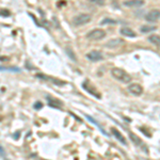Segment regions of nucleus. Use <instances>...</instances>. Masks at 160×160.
<instances>
[{
    "label": "nucleus",
    "instance_id": "obj_22",
    "mask_svg": "<svg viewBox=\"0 0 160 160\" xmlns=\"http://www.w3.org/2000/svg\"><path fill=\"white\" fill-rule=\"evenodd\" d=\"M0 149H1V158L2 159H3L4 158V157H6V155H4V149H3V148H2V146H1V148H0Z\"/></svg>",
    "mask_w": 160,
    "mask_h": 160
},
{
    "label": "nucleus",
    "instance_id": "obj_21",
    "mask_svg": "<svg viewBox=\"0 0 160 160\" xmlns=\"http://www.w3.org/2000/svg\"><path fill=\"white\" fill-rule=\"evenodd\" d=\"M1 15H2V16L8 17V16L10 15V12H9V11H7V10H6V11H4V10H1Z\"/></svg>",
    "mask_w": 160,
    "mask_h": 160
},
{
    "label": "nucleus",
    "instance_id": "obj_11",
    "mask_svg": "<svg viewBox=\"0 0 160 160\" xmlns=\"http://www.w3.org/2000/svg\"><path fill=\"white\" fill-rule=\"evenodd\" d=\"M110 130H111V133H112L113 137H114L117 140H118V141L121 142V143L124 144V145H127V142H126L125 137H124L122 133H121L120 131L117 129V128H115V127H111Z\"/></svg>",
    "mask_w": 160,
    "mask_h": 160
},
{
    "label": "nucleus",
    "instance_id": "obj_18",
    "mask_svg": "<svg viewBox=\"0 0 160 160\" xmlns=\"http://www.w3.org/2000/svg\"><path fill=\"white\" fill-rule=\"evenodd\" d=\"M86 118H88V120H89V121H91V122H92L93 124H95V125H96V126H97V127H98V128H99V129H100V130H102V132H104V133H105V135H106V132H105V131H104V130H102V127H100V125H99V124H98V123H97V122H96V121H95V120H94V118H93L92 117H90V115H86Z\"/></svg>",
    "mask_w": 160,
    "mask_h": 160
},
{
    "label": "nucleus",
    "instance_id": "obj_9",
    "mask_svg": "<svg viewBox=\"0 0 160 160\" xmlns=\"http://www.w3.org/2000/svg\"><path fill=\"white\" fill-rule=\"evenodd\" d=\"M145 3L144 0H126L123 2V4L127 8H140Z\"/></svg>",
    "mask_w": 160,
    "mask_h": 160
},
{
    "label": "nucleus",
    "instance_id": "obj_17",
    "mask_svg": "<svg viewBox=\"0 0 160 160\" xmlns=\"http://www.w3.org/2000/svg\"><path fill=\"white\" fill-rule=\"evenodd\" d=\"M65 52H66V55L69 57V59H72V60H73L74 62L77 61V58H76V56H75V52H74L73 50H72L71 47H66L65 48Z\"/></svg>",
    "mask_w": 160,
    "mask_h": 160
},
{
    "label": "nucleus",
    "instance_id": "obj_15",
    "mask_svg": "<svg viewBox=\"0 0 160 160\" xmlns=\"http://www.w3.org/2000/svg\"><path fill=\"white\" fill-rule=\"evenodd\" d=\"M157 29L156 26H141L140 27V31L142 33H148V32H152V31H155Z\"/></svg>",
    "mask_w": 160,
    "mask_h": 160
},
{
    "label": "nucleus",
    "instance_id": "obj_1",
    "mask_svg": "<svg viewBox=\"0 0 160 160\" xmlns=\"http://www.w3.org/2000/svg\"><path fill=\"white\" fill-rule=\"evenodd\" d=\"M111 76H112L115 80L122 82V83H129V82H131L130 75L122 68H113L111 69Z\"/></svg>",
    "mask_w": 160,
    "mask_h": 160
},
{
    "label": "nucleus",
    "instance_id": "obj_3",
    "mask_svg": "<svg viewBox=\"0 0 160 160\" xmlns=\"http://www.w3.org/2000/svg\"><path fill=\"white\" fill-rule=\"evenodd\" d=\"M106 37V31L102 29H93L87 34V38L91 41H100Z\"/></svg>",
    "mask_w": 160,
    "mask_h": 160
},
{
    "label": "nucleus",
    "instance_id": "obj_13",
    "mask_svg": "<svg viewBox=\"0 0 160 160\" xmlns=\"http://www.w3.org/2000/svg\"><path fill=\"white\" fill-rule=\"evenodd\" d=\"M38 78H43V79H46V80H50L52 81L53 84H57V86H65V81H60V80H57V79H53L51 77H47V76H44V75H37Z\"/></svg>",
    "mask_w": 160,
    "mask_h": 160
},
{
    "label": "nucleus",
    "instance_id": "obj_20",
    "mask_svg": "<svg viewBox=\"0 0 160 160\" xmlns=\"http://www.w3.org/2000/svg\"><path fill=\"white\" fill-rule=\"evenodd\" d=\"M33 107H34V109H37V110L38 109H41V108L43 107V104L41 102H37L34 105H33Z\"/></svg>",
    "mask_w": 160,
    "mask_h": 160
},
{
    "label": "nucleus",
    "instance_id": "obj_2",
    "mask_svg": "<svg viewBox=\"0 0 160 160\" xmlns=\"http://www.w3.org/2000/svg\"><path fill=\"white\" fill-rule=\"evenodd\" d=\"M92 19V16L89 14H86V13H81V14H78L73 18V25L74 26H84L87 25L88 22H90Z\"/></svg>",
    "mask_w": 160,
    "mask_h": 160
},
{
    "label": "nucleus",
    "instance_id": "obj_8",
    "mask_svg": "<svg viewBox=\"0 0 160 160\" xmlns=\"http://www.w3.org/2000/svg\"><path fill=\"white\" fill-rule=\"evenodd\" d=\"M160 18V10L158 9H154L152 11H149L145 16V19L148 22H155Z\"/></svg>",
    "mask_w": 160,
    "mask_h": 160
},
{
    "label": "nucleus",
    "instance_id": "obj_7",
    "mask_svg": "<svg viewBox=\"0 0 160 160\" xmlns=\"http://www.w3.org/2000/svg\"><path fill=\"white\" fill-rule=\"evenodd\" d=\"M82 88H83V89L86 90V91H87L88 93H90V94H92L94 97H96V98H98V99H99L100 97H102V95L99 94V92L97 91V90L95 89V88L93 87L92 84L90 83V82L84 81V82H83V84H82Z\"/></svg>",
    "mask_w": 160,
    "mask_h": 160
},
{
    "label": "nucleus",
    "instance_id": "obj_16",
    "mask_svg": "<svg viewBox=\"0 0 160 160\" xmlns=\"http://www.w3.org/2000/svg\"><path fill=\"white\" fill-rule=\"evenodd\" d=\"M148 41L151 43H153L154 45H160V35H157V34H153L148 38Z\"/></svg>",
    "mask_w": 160,
    "mask_h": 160
},
{
    "label": "nucleus",
    "instance_id": "obj_10",
    "mask_svg": "<svg viewBox=\"0 0 160 160\" xmlns=\"http://www.w3.org/2000/svg\"><path fill=\"white\" fill-rule=\"evenodd\" d=\"M123 44H124V40H122V38H111V40L108 41L107 44H106V47L117 48V47H118V46L123 45Z\"/></svg>",
    "mask_w": 160,
    "mask_h": 160
},
{
    "label": "nucleus",
    "instance_id": "obj_6",
    "mask_svg": "<svg viewBox=\"0 0 160 160\" xmlns=\"http://www.w3.org/2000/svg\"><path fill=\"white\" fill-rule=\"evenodd\" d=\"M87 59L89 61H92V62H98V61H102L104 59L102 57V53L100 51H97V50H92L90 52H88L87 55Z\"/></svg>",
    "mask_w": 160,
    "mask_h": 160
},
{
    "label": "nucleus",
    "instance_id": "obj_19",
    "mask_svg": "<svg viewBox=\"0 0 160 160\" xmlns=\"http://www.w3.org/2000/svg\"><path fill=\"white\" fill-rule=\"evenodd\" d=\"M102 25H106V24H117V22L113 19H109V18H106L104 20H102V22H100Z\"/></svg>",
    "mask_w": 160,
    "mask_h": 160
},
{
    "label": "nucleus",
    "instance_id": "obj_14",
    "mask_svg": "<svg viewBox=\"0 0 160 160\" xmlns=\"http://www.w3.org/2000/svg\"><path fill=\"white\" fill-rule=\"evenodd\" d=\"M48 105L50 107H53V108H60L63 106V102L59 99H52V98H48Z\"/></svg>",
    "mask_w": 160,
    "mask_h": 160
},
{
    "label": "nucleus",
    "instance_id": "obj_12",
    "mask_svg": "<svg viewBox=\"0 0 160 160\" xmlns=\"http://www.w3.org/2000/svg\"><path fill=\"white\" fill-rule=\"evenodd\" d=\"M120 33L123 35V37H126V38H136V33L133 32L132 29H130V28H127V27H124L121 29Z\"/></svg>",
    "mask_w": 160,
    "mask_h": 160
},
{
    "label": "nucleus",
    "instance_id": "obj_23",
    "mask_svg": "<svg viewBox=\"0 0 160 160\" xmlns=\"http://www.w3.org/2000/svg\"><path fill=\"white\" fill-rule=\"evenodd\" d=\"M18 137H19V131H17V132L15 133V136H14V139H16V140H17V139H18Z\"/></svg>",
    "mask_w": 160,
    "mask_h": 160
},
{
    "label": "nucleus",
    "instance_id": "obj_4",
    "mask_svg": "<svg viewBox=\"0 0 160 160\" xmlns=\"http://www.w3.org/2000/svg\"><path fill=\"white\" fill-rule=\"evenodd\" d=\"M128 136H129V139H130V140L132 141L133 143H135L136 145L138 146V148H142V149H143L144 152H145L146 154L148 153V146H146L145 144H144V142L142 141L141 139L139 138L138 136H136L135 133H132V132H130V133H129V135H128Z\"/></svg>",
    "mask_w": 160,
    "mask_h": 160
},
{
    "label": "nucleus",
    "instance_id": "obj_5",
    "mask_svg": "<svg viewBox=\"0 0 160 160\" xmlns=\"http://www.w3.org/2000/svg\"><path fill=\"white\" fill-rule=\"evenodd\" d=\"M127 91L133 96H140L143 93V88L138 83H130L127 88Z\"/></svg>",
    "mask_w": 160,
    "mask_h": 160
}]
</instances>
